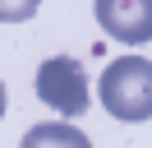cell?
<instances>
[{"mask_svg": "<svg viewBox=\"0 0 152 148\" xmlns=\"http://www.w3.org/2000/svg\"><path fill=\"white\" fill-rule=\"evenodd\" d=\"M102 107L124 125H138L152 116V60L138 51L115 56L102 74Z\"/></svg>", "mask_w": 152, "mask_h": 148, "instance_id": "obj_1", "label": "cell"}, {"mask_svg": "<svg viewBox=\"0 0 152 148\" xmlns=\"http://www.w3.org/2000/svg\"><path fill=\"white\" fill-rule=\"evenodd\" d=\"M37 97L46 102L56 116H83L88 111V79L83 70H78L74 56H51V60H42L37 70Z\"/></svg>", "mask_w": 152, "mask_h": 148, "instance_id": "obj_2", "label": "cell"}, {"mask_svg": "<svg viewBox=\"0 0 152 148\" xmlns=\"http://www.w3.org/2000/svg\"><path fill=\"white\" fill-rule=\"evenodd\" d=\"M97 23L115 37V42L143 46L152 42V0H97Z\"/></svg>", "mask_w": 152, "mask_h": 148, "instance_id": "obj_3", "label": "cell"}, {"mask_svg": "<svg viewBox=\"0 0 152 148\" xmlns=\"http://www.w3.org/2000/svg\"><path fill=\"white\" fill-rule=\"evenodd\" d=\"M19 148H92V139L74 125V120H42L23 134Z\"/></svg>", "mask_w": 152, "mask_h": 148, "instance_id": "obj_4", "label": "cell"}, {"mask_svg": "<svg viewBox=\"0 0 152 148\" xmlns=\"http://www.w3.org/2000/svg\"><path fill=\"white\" fill-rule=\"evenodd\" d=\"M42 0H0V23H28Z\"/></svg>", "mask_w": 152, "mask_h": 148, "instance_id": "obj_5", "label": "cell"}, {"mask_svg": "<svg viewBox=\"0 0 152 148\" xmlns=\"http://www.w3.org/2000/svg\"><path fill=\"white\" fill-rule=\"evenodd\" d=\"M0 116H5V83H0Z\"/></svg>", "mask_w": 152, "mask_h": 148, "instance_id": "obj_6", "label": "cell"}]
</instances>
